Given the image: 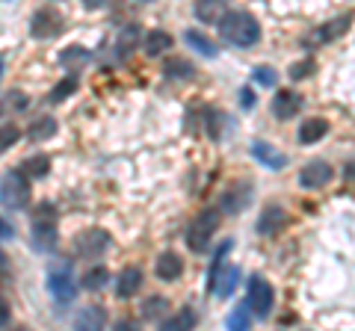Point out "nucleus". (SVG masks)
Masks as SVG:
<instances>
[{"instance_id": "obj_4", "label": "nucleus", "mask_w": 355, "mask_h": 331, "mask_svg": "<svg viewBox=\"0 0 355 331\" xmlns=\"http://www.w3.org/2000/svg\"><path fill=\"white\" fill-rule=\"evenodd\" d=\"M219 219H222L219 211H202V213H198V216L193 219L190 231H187V246H190L193 251H205L207 242H210V237L216 234Z\"/></svg>"}, {"instance_id": "obj_29", "label": "nucleus", "mask_w": 355, "mask_h": 331, "mask_svg": "<svg viewBox=\"0 0 355 331\" xmlns=\"http://www.w3.org/2000/svg\"><path fill=\"white\" fill-rule=\"evenodd\" d=\"M107 281H110L107 267H95V269H89V272L83 275V287H86V290H101Z\"/></svg>"}, {"instance_id": "obj_15", "label": "nucleus", "mask_w": 355, "mask_h": 331, "mask_svg": "<svg viewBox=\"0 0 355 331\" xmlns=\"http://www.w3.org/2000/svg\"><path fill=\"white\" fill-rule=\"evenodd\" d=\"M252 154H254V160L266 166V169H284V163H287V157L279 148H272L270 142H261V139L252 142Z\"/></svg>"}, {"instance_id": "obj_14", "label": "nucleus", "mask_w": 355, "mask_h": 331, "mask_svg": "<svg viewBox=\"0 0 355 331\" xmlns=\"http://www.w3.org/2000/svg\"><path fill=\"white\" fill-rule=\"evenodd\" d=\"M284 225H287V213L282 211V207H266V211L261 213V219H258V234L275 237V234H282Z\"/></svg>"}, {"instance_id": "obj_26", "label": "nucleus", "mask_w": 355, "mask_h": 331, "mask_svg": "<svg viewBox=\"0 0 355 331\" xmlns=\"http://www.w3.org/2000/svg\"><path fill=\"white\" fill-rule=\"evenodd\" d=\"M196 325V314L190 307H184L181 314H175L169 319H163V331H178V328H193Z\"/></svg>"}, {"instance_id": "obj_36", "label": "nucleus", "mask_w": 355, "mask_h": 331, "mask_svg": "<svg viewBox=\"0 0 355 331\" xmlns=\"http://www.w3.org/2000/svg\"><path fill=\"white\" fill-rule=\"evenodd\" d=\"M74 60L86 62V60H89V53H86L83 48H69V51H62V53H60V62H62V65H71Z\"/></svg>"}, {"instance_id": "obj_37", "label": "nucleus", "mask_w": 355, "mask_h": 331, "mask_svg": "<svg viewBox=\"0 0 355 331\" xmlns=\"http://www.w3.org/2000/svg\"><path fill=\"white\" fill-rule=\"evenodd\" d=\"M254 77H258V83H263V86H272V83H275V71H272V69H266V65L254 69Z\"/></svg>"}, {"instance_id": "obj_33", "label": "nucleus", "mask_w": 355, "mask_h": 331, "mask_svg": "<svg viewBox=\"0 0 355 331\" xmlns=\"http://www.w3.org/2000/svg\"><path fill=\"white\" fill-rule=\"evenodd\" d=\"M18 136H21V130L15 125H0V154L12 148L18 142Z\"/></svg>"}, {"instance_id": "obj_34", "label": "nucleus", "mask_w": 355, "mask_h": 331, "mask_svg": "<svg viewBox=\"0 0 355 331\" xmlns=\"http://www.w3.org/2000/svg\"><path fill=\"white\" fill-rule=\"evenodd\" d=\"M163 311H166V299H163V296H151V299L142 305V316H146V319L160 316Z\"/></svg>"}, {"instance_id": "obj_23", "label": "nucleus", "mask_w": 355, "mask_h": 331, "mask_svg": "<svg viewBox=\"0 0 355 331\" xmlns=\"http://www.w3.org/2000/svg\"><path fill=\"white\" fill-rule=\"evenodd\" d=\"M21 172H24L30 181L33 178H44V175L51 172V160L44 157V154H39V157H30V160H24V166H21Z\"/></svg>"}, {"instance_id": "obj_20", "label": "nucleus", "mask_w": 355, "mask_h": 331, "mask_svg": "<svg viewBox=\"0 0 355 331\" xmlns=\"http://www.w3.org/2000/svg\"><path fill=\"white\" fill-rule=\"evenodd\" d=\"M172 48V36L169 33H163V30H154L146 36V53L148 57H160V53H166Z\"/></svg>"}, {"instance_id": "obj_22", "label": "nucleus", "mask_w": 355, "mask_h": 331, "mask_svg": "<svg viewBox=\"0 0 355 331\" xmlns=\"http://www.w3.org/2000/svg\"><path fill=\"white\" fill-rule=\"evenodd\" d=\"M184 39L190 42V45H193L198 53H202V57H210V60H214L216 53H219L214 42H210L207 36H202V33H198V30H187V33H184Z\"/></svg>"}, {"instance_id": "obj_35", "label": "nucleus", "mask_w": 355, "mask_h": 331, "mask_svg": "<svg viewBox=\"0 0 355 331\" xmlns=\"http://www.w3.org/2000/svg\"><path fill=\"white\" fill-rule=\"evenodd\" d=\"M311 71H314V60H302L291 69V77L293 80H305V77H311Z\"/></svg>"}, {"instance_id": "obj_43", "label": "nucleus", "mask_w": 355, "mask_h": 331, "mask_svg": "<svg viewBox=\"0 0 355 331\" xmlns=\"http://www.w3.org/2000/svg\"><path fill=\"white\" fill-rule=\"evenodd\" d=\"M0 77H3V60H0Z\"/></svg>"}, {"instance_id": "obj_12", "label": "nucleus", "mask_w": 355, "mask_h": 331, "mask_svg": "<svg viewBox=\"0 0 355 331\" xmlns=\"http://www.w3.org/2000/svg\"><path fill=\"white\" fill-rule=\"evenodd\" d=\"M299 109H302V95L299 92H293V89H282V92H275V98H272V113L279 116L282 121H287V118H293Z\"/></svg>"}, {"instance_id": "obj_25", "label": "nucleus", "mask_w": 355, "mask_h": 331, "mask_svg": "<svg viewBox=\"0 0 355 331\" xmlns=\"http://www.w3.org/2000/svg\"><path fill=\"white\" fill-rule=\"evenodd\" d=\"M163 71L169 80H187V77H193V65L187 60H169L163 65Z\"/></svg>"}, {"instance_id": "obj_18", "label": "nucleus", "mask_w": 355, "mask_h": 331, "mask_svg": "<svg viewBox=\"0 0 355 331\" xmlns=\"http://www.w3.org/2000/svg\"><path fill=\"white\" fill-rule=\"evenodd\" d=\"M225 15V0H196V18L202 24H216Z\"/></svg>"}, {"instance_id": "obj_13", "label": "nucleus", "mask_w": 355, "mask_h": 331, "mask_svg": "<svg viewBox=\"0 0 355 331\" xmlns=\"http://www.w3.org/2000/svg\"><path fill=\"white\" fill-rule=\"evenodd\" d=\"M139 287H142V269L139 267H125L119 272V281H116L119 299H130V296H137Z\"/></svg>"}, {"instance_id": "obj_7", "label": "nucleus", "mask_w": 355, "mask_h": 331, "mask_svg": "<svg viewBox=\"0 0 355 331\" xmlns=\"http://www.w3.org/2000/svg\"><path fill=\"white\" fill-rule=\"evenodd\" d=\"M252 195H254V193H252V184H249V181H234L225 193H222V211H225L228 216L243 213V211L249 207Z\"/></svg>"}, {"instance_id": "obj_28", "label": "nucleus", "mask_w": 355, "mask_h": 331, "mask_svg": "<svg viewBox=\"0 0 355 331\" xmlns=\"http://www.w3.org/2000/svg\"><path fill=\"white\" fill-rule=\"evenodd\" d=\"M104 311L101 307H86V311L77 316V328H101L104 325Z\"/></svg>"}, {"instance_id": "obj_40", "label": "nucleus", "mask_w": 355, "mask_h": 331, "mask_svg": "<svg viewBox=\"0 0 355 331\" xmlns=\"http://www.w3.org/2000/svg\"><path fill=\"white\" fill-rule=\"evenodd\" d=\"M83 6L86 9H101V6H107V0H83Z\"/></svg>"}, {"instance_id": "obj_30", "label": "nucleus", "mask_w": 355, "mask_h": 331, "mask_svg": "<svg viewBox=\"0 0 355 331\" xmlns=\"http://www.w3.org/2000/svg\"><path fill=\"white\" fill-rule=\"evenodd\" d=\"M249 314H252L249 302L237 305L234 311H231V316H228V328H234V331H243V328H249Z\"/></svg>"}, {"instance_id": "obj_11", "label": "nucleus", "mask_w": 355, "mask_h": 331, "mask_svg": "<svg viewBox=\"0 0 355 331\" xmlns=\"http://www.w3.org/2000/svg\"><path fill=\"white\" fill-rule=\"evenodd\" d=\"M74 246H77V251H80L83 258H98L110 246V234L101 231V228H92V231H86V234L77 237Z\"/></svg>"}, {"instance_id": "obj_3", "label": "nucleus", "mask_w": 355, "mask_h": 331, "mask_svg": "<svg viewBox=\"0 0 355 331\" xmlns=\"http://www.w3.org/2000/svg\"><path fill=\"white\" fill-rule=\"evenodd\" d=\"M0 204L9 211H24L30 204V178L24 172H9L0 181Z\"/></svg>"}, {"instance_id": "obj_32", "label": "nucleus", "mask_w": 355, "mask_h": 331, "mask_svg": "<svg viewBox=\"0 0 355 331\" xmlns=\"http://www.w3.org/2000/svg\"><path fill=\"white\" fill-rule=\"evenodd\" d=\"M228 251H231V240H225V242H222V246L216 249V258H214V269H210V287H214V281L219 278V272H222V267H225V255H228Z\"/></svg>"}, {"instance_id": "obj_21", "label": "nucleus", "mask_w": 355, "mask_h": 331, "mask_svg": "<svg viewBox=\"0 0 355 331\" xmlns=\"http://www.w3.org/2000/svg\"><path fill=\"white\" fill-rule=\"evenodd\" d=\"M116 45H119V57H128V53H133V48L139 45V27H137V24L121 27Z\"/></svg>"}, {"instance_id": "obj_39", "label": "nucleus", "mask_w": 355, "mask_h": 331, "mask_svg": "<svg viewBox=\"0 0 355 331\" xmlns=\"http://www.w3.org/2000/svg\"><path fill=\"white\" fill-rule=\"evenodd\" d=\"M15 231H12V225L6 222V219H0V240H6V237H12Z\"/></svg>"}, {"instance_id": "obj_17", "label": "nucleus", "mask_w": 355, "mask_h": 331, "mask_svg": "<svg viewBox=\"0 0 355 331\" xmlns=\"http://www.w3.org/2000/svg\"><path fill=\"white\" fill-rule=\"evenodd\" d=\"M329 134V121L326 118H305L302 127H299V142H305V145H314Z\"/></svg>"}, {"instance_id": "obj_5", "label": "nucleus", "mask_w": 355, "mask_h": 331, "mask_svg": "<svg viewBox=\"0 0 355 331\" xmlns=\"http://www.w3.org/2000/svg\"><path fill=\"white\" fill-rule=\"evenodd\" d=\"M272 287L266 284L261 275H252L249 278V293H246V302H249V307H252V314L254 316H270L272 314Z\"/></svg>"}, {"instance_id": "obj_27", "label": "nucleus", "mask_w": 355, "mask_h": 331, "mask_svg": "<svg viewBox=\"0 0 355 331\" xmlns=\"http://www.w3.org/2000/svg\"><path fill=\"white\" fill-rule=\"evenodd\" d=\"M27 107V95L24 92H9L3 101H0V116H9V113H21Z\"/></svg>"}, {"instance_id": "obj_41", "label": "nucleus", "mask_w": 355, "mask_h": 331, "mask_svg": "<svg viewBox=\"0 0 355 331\" xmlns=\"http://www.w3.org/2000/svg\"><path fill=\"white\" fill-rule=\"evenodd\" d=\"M343 178H347V181H352L355 184V160L347 166V169H343Z\"/></svg>"}, {"instance_id": "obj_44", "label": "nucleus", "mask_w": 355, "mask_h": 331, "mask_svg": "<svg viewBox=\"0 0 355 331\" xmlns=\"http://www.w3.org/2000/svg\"><path fill=\"white\" fill-rule=\"evenodd\" d=\"M142 3H148V0H142Z\"/></svg>"}, {"instance_id": "obj_6", "label": "nucleus", "mask_w": 355, "mask_h": 331, "mask_svg": "<svg viewBox=\"0 0 355 331\" xmlns=\"http://www.w3.org/2000/svg\"><path fill=\"white\" fill-rule=\"evenodd\" d=\"M48 287H51V296L57 299L60 307L71 305V302H74V296H77V281H74V275H71L69 267L53 269V272H51V278H48Z\"/></svg>"}, {"instance_id": "obj_24", "label": "nucleus", "mask_w": 355, "mask_h": 331, "mask_svg": "<svg viewBox=\"0 0 355 331\" xmlns=\"http://www.w3.org/2000/svg\"><path fill=\"white\" fill-rule=\"evenodd\" d=\"M53 130H57V121H53L51 116H39L30 125V139H51Z\"/></svg>"}, {"instance_id": "obj_38", "label": "nucleus", "mask_w": 355, "mask_h": 331, "mask_svg": "<svg viewBox=\"0 0 355 331\" xmlns=\"http://www.w3.org/2000/svg\"><path fill=\"white\" fill-rule=\"evenodd\" d=\"M9 319H12V311H9V305H6L3 299H0V328H3V325L9 323Z\"/></svg>"}, {"instance_id": "obj_31", "label": "nucleus", "mask_w": 355, "mask_h": 331, "mask_svg": "<svg viewBox=\"0 0 355 331\" xmlns=\"http://www.w3.org/2000/svg\"><path fill=\"white\" fill-rule=\"evenodd\" d=\"M74 89H77V77H65L62 83H57V86H53V92H51V101H53V104H60V101H65V98H69Z\"/></svg>"}, {"instance_id": "obj_10", "label": "nucleus", "mask_w": 355, "mask_h": 331, "mask_svg": "<svg viewBox=\"0 0 355 331\" xmlns=\"http://www.w3.org/2000/svg\"><path fill=\"white\" fill-rule=\"evenodd\" d=\"M349 30V15H343V18H331V21H326L323 27H317L311 36L305 39V45L308 48H317V45H329V42H335V39H340L343 33Z\"/></svg>"}, {"instance_id": "obj_1", "label": "nucleus", "mask_w": 355, "mask_h": 331, "mask_svg": "<svg viewBox=\"0 0 355 331\" xmlns=\"http://www.w3.org/2000/svg\"><path fill=\"white\" fill-rule=\"evenodd\" d=\"M216 24L222 42L234 48H254L261 42V24L249 12H225Z\"/></svg>"}, {"instance_id": "obj_19", "label": "nucleus", "mask_w": 355, "mask_h": 331, "mask_svg": "<svg viewBox=\"0 0 355 331\" xmlns=\"http://www.w3.org/2000/svg\"><path fill=\"white\" fill-rule=\"evenodd\" d=\"M237 278H240V269H237V267H228V272H219V278L214 281V287H210V290H214L219 299H225V296L234 293Z\"/></svg>"}, {"instance_id": "obj_16", "label": "nucleus", "mask_w": 355, "mask_h": 331, "mask_svg": "<svg viewBox=\"0 0 355 331\" xmlns=\"http://www.w3.org/2000/svg\"><path fill=\"white\" fill-rule=\"evenodd\" d=\"M154 272H157L160 281H175L178 275L184 272V263L178 255H172V251H166V255L157 258V263H154Z\"/></svg>"}, {"instance_id": "obj_8", "label": "nucleus", "mask_w": 355, "mask_h": 331, "mask_svg": "<svg viewBox=\"0 0 355 331\" xmlns=\"http://www.w3.org/2000/svg\"><path fill=\"white\" fill-rule=\"evenodd\" d=\"M331 178H335V169H331L326 160H311L308 166H302V172H299V184H302L305 190H323V186H329Z\"/></svg>"}, {"instance_id": "obj_42", "label": "nucleus", "mask_w": 355, "mask_h": 331, "mask_svg": "<svg viewBox=\"0 0 355 331\" xmlns=\"http://www.w3.org/2000/svg\"><path fill=\"white\" fill-rule=\"evenodd\" d=\"M240 101H243V107H252V104H254V95L246 89V92H243V98H240Z\"/></svg>"}, {"instance_id": "obj_9", "label": "nucleus", "mask_w": 355, "mask_h": 331, "mask_svg": "<svg viewBox=\"0 0 355 331\" xmlns=\"http://www.w3.org/2000/svg\"><path fill=\"white\" fill-rule=\"evenodd\" d=\"M60 30H62V15L57 9H39L30 21V33L36 39H53Z\"/></svg>"}, {"instance_id": "obj_2", "label": "nucleus", "mask_w": 355, "mask_h": 331, "mask_svg": "<svg viewBox=\"0 0 355 331\" xmlns=\"http://www.w3.org/2000/svg\"><path fill=\"white\" fill-rule=\"evenodd\" d=\"M33 246L39 251H51L57 246V211L48 202L33 211Z\"/></svg>"}]
</instances>
